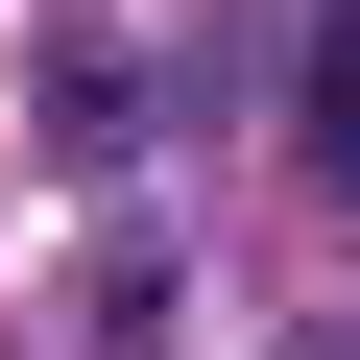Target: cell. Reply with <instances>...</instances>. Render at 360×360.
<instances>
[{
	"instance_id": "6da1fadb",
	"label": "cell",
	"mask_w": 360,
	"mask_h": 360,
	"mask_svg": "<svg viewBox=\"0 0 360 360\" xmlns=\"http://www.w3.org/2000/svg\"><path fill=\"white\" fill-rule=\"evenodd\" d=\"M288 144H312V193L360 217V0H312V49H288Z\"/></svg>"
},
{
	"instance_id": "7a4b0ae2",
	"label": "cell",
	"mask_w": 360,
	"mask_h": 360,
	"mask_svg": "<svg viewBox=\"0 0 360 360\" xmlns=\"http://www.w3.org/2000/svg\"><path fill=\"white\" fill-rule=\"evenodd\" d=\"M288 360H360V336H288Z\"/></svg>"
}]
</instances>
